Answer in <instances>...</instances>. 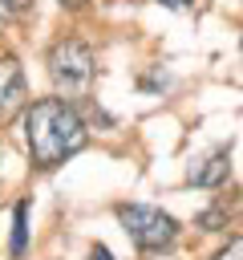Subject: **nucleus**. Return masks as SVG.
Instances as JSON below:
<instances>
[{
  "label": "nucleus",
  "mask_w": 243,
  "mask_h": 260,
  "mask_svg": "<svg viewBox=\"0 0 243 260\" xmlns=\"http://www.w3.org/2000/svg\"><path fill=\"white\" fill-rule=\"evenodd\" d=\"M24 138H28L32 167L53 171V167H61L69 154L85 150L89 130H85L81 114H77L65 98H40V102H32L28 114H24Z\"/></svg>",
  "instance_id": "nucleus-1"
},
{
  "label": "nucleus",
  "mask_w": 243,
  "mask_h": 260,
  "mask_svg": "<svg viewBox=\"0 0 243 260\" xmlns=\"http://www.w3.org/2000/svg\"><path fill=\"white\" fill-rule=\"evenodd\" d=\"M49 77L57 85V93L69 98H85L93 85V49L77 37H65L49 49Z\"/></svg>",
  "instance_id": "nucleus-2"
},
{
  "label": "nucleus",
  "mask_w": 243,
  "mask_h": 260,
  "mask_svg": "<svg viewBox=\"0 0 243 260\" xmlns=\"http://www.w3.org/2000/svg\"><path fill=\"white\" fill-rule=\"evenodd\" d=\"M117 223L126 228V236H130L142 252H166V248L178 240V219L166 215L162 207L122 203V207H117Z\"/></svg>",
  "instance_id": "nucleus-3"
},
{
  "label": "nucleus",
  "mask_w": 243,
  "mask_h": 260,
  "mask_svg": "<svg viewBox=\"0 0 243 260\" xmlns=\"http://www.w3.org/2000/svg\"><path fill=\"white\" fill-rule=\"evenodd\" d=\"M28 102V85H24V69L16 57H0V122L16 118Z\"/></svg>",
  "instance_id": "nucleus-4"
},
{
  "label": "nucleus",
  "mask_w": 243,
  "mask_h": 260,
  "mask_svg": "<svg viewBox=\"0 0 243 260\" xmlns=\"http://www.w3.org/2000/svg\"><path fill=\"white\" fill-rule=\"evenodd\" d=\"M227 175H231V150L219 146V150H211L202 162H194L186 179H190L194 187H219V183H227Z\"/></svg>",
  "instance_id": "nucleus-5"
},
{
  "label": "nucleus",
  "mask_w": 243,
  "mask_h": 260,
  "mask_svg": "<svg viewBox=\"0 0 243 260\" xmlns=\"http://www.w3.org/2000/svg\"><path fill=\"white\" fill-rule=\"evenodd\" d=\"M24 240H28V203H16V211H12V256L24 252Z\"/></svg>",
  "instance_id": "nucleus-6"
},
{
  "label": "nucleus",
  "mask_w": 243,
  "mask_h": 260,
  "mask_svg": "<svg viewBox=\"0 0 243 260\" xmlns=\"http://www.w3.org/2000/svg\"><path fill=\"white\" fill-rule=\"evenodd\" d=\"M215 260H243V236H235V240H227V248L215 256Z\"/></svg>",
  "instance_id": "nucleus-7"
},
{
  "label": "nucleus",
  "mask_w": 243,
  "mask_h": 260,
  "mask_svg": "<svg viewBox=\"0 0 243 260\" xmlns=\"http://www.w3.org/2000/svg\"><path fill=\"white\" fill-rule=\"evenodd\" d=\"M89 260H113V252H109L105 244H93V248H89Z\"/></svg>",
  "instance_id": "nucleus-8"
},
{
  "label": "nucleus",
  "mask_w": 243,
  "mask_h": 260,
  "mask_svg": "<svg viewBox=\"0 0 243 260\" xmlns=\"http://www.w3.org/2000/svg\"><path fill=\"white\" fill-rule=\"evenodd\" d=\"M4 8H8V12H28L32 0H4Z\"/></svg>",
  "instance_id": "nucleus-9"
},
{
  "label": "nucleus",
  "mask_w": 243,
  "mask_h": 260,
  "mask_svg": "<svg viewBox=\"0 0 243 260\" xmlns=\"http://www.w3.org/2000/svg\"><path fill=\"white\" fill-rule=\"evenodd\" d=\"M158 4H166V8H186V4H194V0H158Z\"/></svg>",
  "instance_id": "nucleus-10"
},
{
  "label": "nucleus",
  "mask_w": 243,
  "mask_h": 260,
  "mask_svg": "<svg viewBox=\"0 0 243 260\" xmlns=\"http://www.w3.org/2000/svg\"><path fill=\"white\" fill-rule=\"evenodd\" d=\"M57 4H61V8H81L85 0H57Z\"/></svg>",
  "instance_id": "nucleus-11"
},
{
  "label": "nucleus",
  "mask_w": 243,
  "mask_h": 260,
  "mask_svg": "<svg viewBox=\"0 0 243 260\" xmlns=\"http://www.w3.org/2000/svg\"><path fill=\"white\" fill-rule=\"evenodd\" d=\"M4 16H8V8H4V0H0V20H4Z\"/></svg>",
  "instance_id": "nucleus-12"
},
{
  "label": "nucleus",
  "mask_w": 243,
  "mask_h": 260,
  "mask_svg": "<svg viewBox=\"0 0 243 260\" xmlns=\"http://www.w3.org/2000/svg\"><path fill=\"white\" fill-rule=\"evenodd\" d=\"M239 49H243V37H239Z\"/></svg>",
  "instance_id": "nucleus-13"
}]
</instances>
